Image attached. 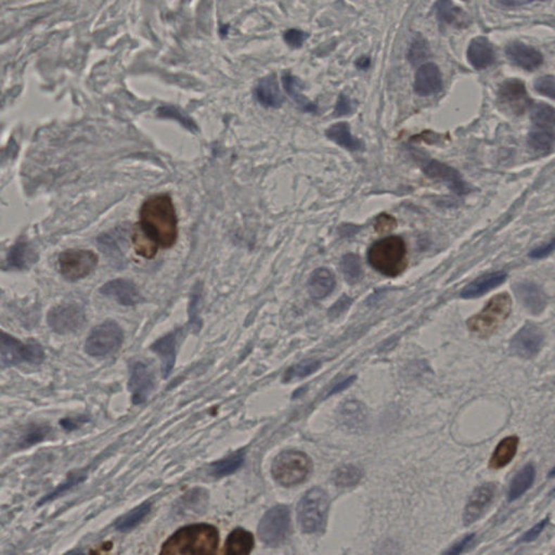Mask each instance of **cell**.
Segmentation results:
<instances>
[{"instance_id":"obj_1","label":"cell","mask_w":555,"mask_h":555,"mask_svg":"<svg viewBox=\"0 0 555 555\" xmlns=\"http://www.w3.org/2000/svg\"><path fill=\"white\" fill-rule=\"evenodd\" d=\"M139 226L160 249H170L178 239V217L168 194H156L140 208Z\"/></svg>"},{"instance_id":"obj_2","label":"cell","mask_w":555,"mask_h":555,"mask_svg":"<svg viewBox=\"0 0 555 555\" xmlns=\"http://www.w3.org/2000/svg\"><path fill=\"white\" fill-rule=\"evenodd\" d=\"M219 544L216 527L208 524L189 525L177 530L163 544L162 555H213Z\"/></svg>"},{"instance_id":"obj_3","label":"cell","mask_w":555,"mask_h":555,"mask_svg":"<svg viewBox=\"0 0 555 555\" xmlns=\"http://www.w3.org/2000/svg\"><path fill=\"white\" fill-rule=\"evenodd\" d=\"M405 240L391 235L375 241L368 251V261L375 270L386 277H397L408 266Z\"/></svg>"},{"instance_id":"obj_4","label":"cell","mask_w":555,"mask_h":555,"mask_svg":"<svg viewBox=\"0 0 555 555\" xmlns=\"http://www.w3.org/2000/svg\"><path fill=\"white\" fill-rule=\"evenodd\" d=\"M313 462L306 454L297 450H287L278 454L271 466V474L278 484L292 487L308 478Z\"/></svg>"},{"instance_id":"obj_5","label":"cell","mask_w":555,"mask_h":555,"mask_svg":"<svg viewBox=\"0 0 555 555\" xmlns=\"http://www.w3.org/2000/svg\"><path fill=\"white\" fill-rule=\"evenodd\" d=\"M511 311L512 299L508 293H500L492 297L480 313L470 317L466 325L474 335L489 337L508 319Z\"/></svg>"},{"instance_id":"obj_6","label":"cell","mask_w":555,"mask_h":555,"mask_svg":"<svg viewBox=\"0 0 555 555\" xmlns=\"http://www.w3.org/2000/svg\"><path fill=\"white\" fill-rule=\"evenodd\" d=\"M328 511L329 498L327 492L319 487L308 490L297 506V520L301 530L306 534L323 530L327 523Z\"/></svg>"},{"instance_id":"obj_7","label":"cell","mask_w":555,"mask_h":555,"mask_svg":"<svg viewBox=\"0 0 555 555\" xmlns=\"http://www.w3.org/2000/svg\"><path fill=\"white\" fill-rule=\"evenodd\" d=\"M0 359L7 366L39 365L45 359V351L37 342L23 343L0 330Z\"/></svg>"},{"instance_id":"obj_8","label":"cell","mask_w":555,"mask_h":555,"mask_svg":"<svg viewBox=\"0 0 555 555\" xmlns=\"http://www.w3.org/2000/svg\"><path fill=\"white\" fill-rule=\"evenodd\" d=\"M124 341V332L118 323L106 320L90 332L85 343V351L92 357L104 358L113 355Z\"/></svg>"},{"instance_id":"obj_9","label":"cell","mask_w":555,"mask_h":555,"mask_svg":"<svg viewBox=\"0 0 555 555\" xmlns=\"http://www.w3.org/2000/svg\"><path fill=\"white\" fill-rule=\"evenodd\" d=\"M99 257L90 249H66L58 257V268L68 281L82 280L96 269Z\"/></svg>"},{"instance_id":"obj_10","label":"cell","mask_w":555,"mask_h":555,"mask_svg":"<svg viewBox=\"0 0 555 555\" xmlns=\"http://www.w3.org/2000/svg\"><path fill=\"white\" fill-rule=\"evenodd\" d=\"M289 525L291 518L287 506L270 509L259 523L258 536L261 542L268 547L280 546L289 535Z\"/></svg>"},{"instance_id":"obj_11","label":"cell","mask_w":555,"mask_h":555,"mask_svg":"<svg viewBox=\"0 0 555 555\" xmlns=\"http://www.w3.org/2000/svg\"><path fill=\"white\" fill-rule=\"evenodd\" d=\"M498 104L506 113L520 116L530 108L532 99L528 96L524 82L512 78L502 82L499 88Z\"/></svg>"},{"instance_id":"obj_12","label":"cell","mask_w":555,"mask_h":555,"mask_svg":"<svg viewBox=\"0 0 555 555\" xmlns=\"http://www.w3.org/2000/svg\"><path fill=\"white\" fill-rule=\"evenodd\" d=\"M47 323L58 335H71L85 323V313L76 304H62L50 309Z\"/></svg>"},{"instance_id":"obj_13","label":"cell","mask_w":555,"mask_h":555,"mask_svg":"<svg viewBox=\"0 0 555 555\" xmlns=\"http://www.w3.org/2000/svg\"><path fill=\"white\" fill-rule=\"evenodd\" d=\"M544 343V331L534 323H527L513 337L510 349L514 355L530 359L540 353Z\"/></svg>"},{"instance_id":"obj_14","label":"cell","mask_w":555,"mask_h":555,"mask_svg":"<svg viewBox=\"0 0 555 555\" xmlns=\"http://www.w3.org/2000/svg\"><path fill=\"white\" fill-rule=\"evenodd\" d=\"M426 176L446 185L452 192L458 196H464L472 191L470 185L466 184L462 175L456 168L437 160H430L423 166Z\"/></svg>"},{"instance_id":"obj_15","label":"cell","mask_w":555,"mask_h":555,"mask_svg":"<svg viewBox=\"0 0 555 555\" xmlns=\"http://www.w3.org/2000/svg\"><path fill=\"white\" fill-rule=\"evenodd\" d=\"M156 386V374L154 369L144 361H136L130 367L128 387L132 393V402L140 405L148 399Z\"/></svg>"},{"instance_id":"obj_16","label":"cell","mask_w":555,"mask_h":555,"mask_svg":"<svg viewBox=\"0 0 555 555\" xmlns=\"http://www.w3.org/2000/svg\"><path fill=\"white\" fill-rule=\"evenodd\" d=\"M496 494L497 485L494 482L482 485L470 494L463 513V522L466 526L474 524L484 516L494 501Z\"/></svg>"},{"instance_id":"obj_17","label":"cell","mask_w":555,"mask_h":555,"mask_svg":"<svg viewBox=\"0 0 555 555\" xmlns=\"http://www.w3.org/2000/svg\"><path fill=\"white\" fill-rule=\"evenodd\" d=\"M100 293L113 299L123 306H135L142 301L138 287L132 281L126 279L108 281L100 287Z\"/></svg>"},{"instance_id":"obj_18","label":"cell","mask_w":555,"mask_h":555,"mask_svg":"<svg viewBox=\"0 0 555 555\" xmlns=\"http://www.w3.org/2000/svg\"><path fill=\"white\" fill-rule=\"evenodd\" d=\"M513 291L523 306L532 315H540L548 305V297L544 289L535 282H516L513 285Z\"/></svg>"},{"instance_id":"obj_19","label":"cell","mask_w":555,"mask_h":555,"mask_svg":"<svg viewBox=\"0 0 555 555\" xmlns=\"http://www.w3.org/2000/svg\"><path fill=\"white\" fill-rule=\"evenodd\" d=\"M506 54L511 63L527 72L535 71L544 63V56L538 49L520 42L509 44Z\"/></svg>"},{"instance_id":"obj_20","label":"cell","mask_w":555,"mask_h":555,"mask_svg":"<svg viewBox=\"0 0 555 555\" xmlns=\"http://www.w3.org/2000/svg\"><path fill=\"white\" fill-rule=\"evenodd\" d=\"M413 89L421 96L438 94L442 89V76L439 68L433 62L422 64L414 75Z\"/></svg>"},{"instance_id":"obj_21","label":"cell","mask_w":555,"mask_h":555,"mask_svg":"<svg viewBox=\"0 0 555 555\" xmlns=\"http://www.w3.org/2000/svg\"><path fill=\"white\" fill-rule=\"evenodd\" d=\"M468 62L475 70H485L496 61V51L488 38L478 36L470 40L468 48Z\"/></svg>"},{"instance_id":"obj_22","label":"cell","mask_w":555,"mask_h":555,"mask_svg":"<svg viewBox=\"0 0 555 555\" xmlns=\"http://www.w3.org/2000/svg\"><path fill=\"white\" fill-rule=\"evenodd\" d=\"M257 101L265 108H278L285 104V96L281 92L275 75L261 78L254 89Z\"/></svg>"},{"instance_id":"obj_23","label":"cell","mask_w":555,"mask_h":555,"mask_svg":"<svg viewBox=\"0 0 555 555\" xmlns=\"http://www.w3.org/2000/svg\"><path fill=\"white\" fill-rule=\"evenodd\" d=\"M337 281L331 270L327 268H318L311 273L308 279V293L313 299H323L329 297L335 289Z\"/></svg>"},{"instance_id":"obj_24","label":"cell","mask_w":555,"mask_h":555,"mask_svg":"<svg viewBox=\"0 0 555 555\" xmlns=\"http://www.w3.org/2000/svg\"><path fill=\"white\" fill-rule=\"evenodd\" d=\"M506 279V273L504 271H496V273L482 275L462 289L461 297L475 299V297H482V295L489 292L490 289H496L499 285H501Z\"/></svg>"},{"instance_id":"obj_25","label":"cell","mask_w":555,"mask_h":555,"mask_svg":"<svg viewBox=\"0 0 555 555\" xmlns=\"http://www.w3.org/2000/svg\"><path fill=\"white\" fill-rule=\"evenodd\" d=\"M177 335L178 332H172L151 346V349L161 358L164 378H168L172 373L176 363Z\"/></svg>"},{"instance_id":"obj_26","label":"cell","mask_w":555,"mask_h":555,"mask_svg":"<svg viewBox=\"0 0 555 555\" xmlns=\"http://www.w3.org/2000/svg\"><path fill=\"white\" fill-rule=\"evenodd\" d=\"M282 85L283 89L285 90L287 94L292 98L293 101L297 104V106L301 108L303 112L306 113H317L318 106L311 100L307 99L306 96L303 94V82L297 76L289 73V71H285L282 74Z\"/></svg>"},{"instance_id":"obj_27","label":"cell","mask_w":555,"mask_h":555,"mask_svg":"<svg viewBox=\"0 0 555 555\" xmlns=\"http://www.w3.org/2000/svg\"><path fill=\"white\" fill-rule=\"evenodd\" d=\"M325 136L331 142H335L337 146L351 151V152H359L365 149L363 142L351 135L349 124L345 122L337 123V124L330 126L325 130Z\"/></svg>"},{"instance_id":"obj_28","label":"cell","mask_w":555,"mask_h":555,"mask_svg":"<svg viewBox=\"0 0 555 555\" xmlns=\"http://www.w3.org/2000/svg\"><path fill=\"white\" fill-rule=\"evenodd\" d=\"M520 439L516 436H509L499 442L492 458H490L489 468L492 470H500L508 466L516 456L518 449Z\"/></svg>"},{"instance_id":"obj_29","label":"cell","mask_w":555,"mask_h":555,"mask_svg":"<svg viewBox=\"0 0 555 555\" xmlns=\"http://www.w3.org/2000/svg\"><path fill=\"white\" fill-rule=\"evenodd\" d=\"M528 144L537 154H551L554 149V127L532 125L528 134Z\"/></svg>"},{"instance_id":"obj_30","label":"cell","mask_w":555,"mask_h":555,"mask_svg":"<svg viewBox=\"0 0 555 555\" xmlns=\"http://www.w3.org/2000/svg\"><path fill=\"white\" fill-rule=\"evenodd\" d=\"M535 478H536V468L534 464L527 463L526 466H523L511 480L508 492L509 501H514L530 489L534 484Z\"/></svg>"},{"instance_id":"obj_31","label":"cell","mask_w":555,"mask_h":555,"mask_svg":"<svg viewBox=\"0 0 555 555\" xmlns=\"http://www.w3.org/2000/svg\"><path fill=\"white\" fill-rule=\"evenodd\" d=\"M254 547V537L243 528L233 530L226 541V554L247 555L251 553Z\"/></svg>"},{"instance_id":"obj_32","label":"cell","mask_w":555,"mask_h":555,"mask_svg":"<svg viewBox=\"0 0 555 555\" xmlns=\"http://www.w3.org/2000/svg\"><path fill=\"white\" fill-rule=\"evenodd\" d=\"M132 245H134L135 252L139 256L144 257V258L151 259L154 258L160 247L154 242L152 239L142 230V227L138 224L135 225L132 228Z\"/></svg>"},{"instance_id":"obj_33","label":"cell","mask_w":555,"mask_h":555,"mask_svg":"<svg viewBox=\"0 0 555 555\" xmlns=\"http://www.w3.org/2000/svg\"><path fill=\"white\" fill-rule=\"evenodd\" d=\"M341 269L344 278L349 285H356L363 275V266L359 256L353 253L344 255L341 261Z\"/></svg>"},{"instance_id":"obj_34","label":"cell","mask_w":555,"mask_h":555,"mask_svg":"<svg viewBox=\"0 0 555 555\" xmlns=\"http://www.w3.org/2000/svg\"><path fill=\"white\" fill-rule=\"evenodd\" d=\"M363 478V472L357 466L351 464L339 466L333 474V480L337 487H354Z\"/></svg>"},{"instance_id":"obj_35","label":"cell","mask_w":555,"mask_h":555,"mask_svg":"<svg viewBox=\"0 0 555 555\" xmlns=\"http://www.w3.org/2000/svg\"><path fill=\"white\" fill-rule=\"evenodd\" d=\"M436 17L442 24H456L463 18L461 8L456 7L451 0H438L435 4Z\"/></svg>"},{"instance_id":"obj_36","label":"cell","mask_w":555,"mask_h":555,"mask_svg":"<svg viewBox=\"0 0 555 555\" xmlns=\"http://www.w3.org/2000/svg\"><path fill=\"white\" fill-rule=\"evenodd\" d=\"M151 504H142V506H137L134 510L130 511L126 516L116 522V530L120 532H128L135 527L138 526L144 520L149 513H150Z\"/></svg>"},{"instance_id":"obj_37","label":"cell","mask_w":555,"mask_h":555,"mask_svg":"<svg viewBox=\"0 0 555 555\" xmlns=\"http://www.w3.org/2000/svg\"><path fill=\"white\" fill-rule=\"evenodd\" d=\"M244 463V454L242 452L232 454L226 459L217 461L211 468V473L216 478H224L235 473Z\"/></svg>"},{"instance_id":"obj_38","label":"cell","mask_w":555,"mask_h":555,"mask_svg":"<svg viewBox=\"0 0 555 555\" xmlns=\"http://www.w3.org/2000/svg\"><path fill=\"white\" fill-rule=\"evenodd\" d=\"M320 367V361H318V360H303V361H301L299 363H297V365L289 368V369L285 372L283 381L291 382L293 381V380L303 379V378L308 377V375L313 374V372L319 370V368Z\"/></svg>"},{"instance_id":"obj_39","label":"cell","mask_w":555,"mask_h":555,"mask_svg":"<svg viewBox=\"0 0 555 555\" xmlns=\"http://www.w3.org/2000/svg\"><path fill=\"white\" fill-rule=\"evenodd\" d=\"M532 125H540V126H551L554 127L555 112L553 106L546 104H538L534 106L532 110Z\"/></svg>"},{"instance_id":"obj_40","label":"cell","mask_w":555,"mask_h":555,"mask_svg":"<svg viewBox=\"0 0 555 555\" xmlns=\"http://www.w3.org/2000/svg\"><path fill=\"white\" fill-rule=\"evenodd\" d=\"M158 116L163 118H173L178 120L180 124L191 132H196L197 124L189 116H185L182 111L175 106H162L158 108Z\"/></svg>"},{"instance_id":"obj_41","label":"cell","mask_w":555,"mask_h":555,"mask_svg":"<svg viewBox=\"0 0 555 555\" xmlns=\"http://www.w3.org/2000/svg\"><path fill=\"white\" fill-rule=\"evenodd\" d=\"M342 416L345 419L346 424L359 425L360 422L365 419V409L358 401L346 402L342 407Z\"/></svg>"},{"instance_id":"obj_42","label":"cell","mask_w":555,"mask_h":555,"mask_svg":"<svg viewBox=\"0 0 555 555\" xmlns=\"http://www.w3.org/2000/svg\"><path fill=\"white\" fill-rule=\"evenodd\" d=\"M428 52H430V48H428V43L423 36H416L412 40L411 46L408 51V59L412 64L419 63L428 57Z\"/></svg>"},{"instance_id":"obj_43","label":"cell","mask_w":555,"mask_h":555,"mask_svg":"<svg viewBox=\"0 0 555 555\" xmlns=\"http://www.w3.org/2000/svg\"><path fill=\"white\" fill-rule=\"evenodd\" d=\"M85 480V474L72 473L71 475L68 476V480H66L63 484L60 485L59 487L56 488L54 492H50V494H47L45 498H43V500L39 502V504H46V502L54 500V499L61 496L62 494L68 492V489H71V488H73L74 486H76V485H80V482H84Z\"/></svg>"},{"instance_id":"obj_44","label":"cell","mask_w":555,"mask_h":555,"mask_svg":"<svg viewBox=\"0 0 555 555\" xmlns=\"http://www.w3.org/2000/svg\"><path fill=\"white\" fill-rule=\"evenodd\" d=\"M27 255H30V252L25 243H18L8 256V261L11 266L20 268V267L25 266V263H27L30 258Z\"/></svg>"},{"instance_id":"obj_45","label":"cell","mask_w":555,"mask_h":555,"mask_svg":"<svg viewBox=\"0 0 555 555\" xmlns=\"http://www.w3.org/2000/svg\"><path fill=\"white\" fill-rule=\"evenodd\" d=\"M534 87L539 94L554 99L555 78L553 75H544L537 78Z\"/></svg>"},{"instance_id":"obj_46","label":"cell","mask_w":555,"mask_h":555,"mask_svg":"<svg viewBox=\"0 0 555 555\" xmlns=\"http://www.w3.org/2000/svg\"><path fill=\"white\" fill-rule=\"evenodd\" d=\"M283 38H285V43H287L289 47L299 48L303 46V44L305 43V40L308 38V34L303 31H299V30L292 29L285 32Z\"/></svg>"},{"instance_id":"obj_47","label":"cell","mask_w":555,"mask_h":555,"mask_svg":"<svg viewBox=\"0 0 555 555\" xmlns=\"http://www.w3.org/2000/svg\"><path fill=\"white\" fill-rule=\"evenodd\" d=\"M351 112H353V102L349 99V96H345L344 94H339L335 108V116H349Z\"/></svg>"},{"instance_id":"obj_48","label":"cell","mask_w":555,"mask_h":555,"mask_svg":"<svg viewBox=\"0 0 555 555\" xmlns=\"http://www.w3.org/2000/svg\"><path fill=\"white\" fill-rule=\"evenodd\" d=\"M351 303H353V299L351 297H346V295H343L337 303L333 305V306L330 308L329 311V316L331 318H337L339 316H341L342 313H345L347 309L349 308L351 306Z\"/></svg>"},{"instance_id":"obj_49","label":"cell","mask_w":555,"mask_h":555,"mask_svg":"<svg viewBox=\"0 0 555 555\" xmlns=\"http://www.w3.org/2000/svg\"><path fill=\"white\" fill-rule=\"evenodd\" d=\"M47 434L48 428H42V426L34 428L33 430H31V431L29 432V433L26 434L25 438H24L23 440L24 445H33V444H36V442L44 439Z\"/></svg>"},{"instance_id":"obj_50","label":"cell","mask_w":555,"mask_h":555,"mask_svg":"<svg viewBox=\"0 0 555 555\" xmlns=\"http://www.w3.org/2000/svg\"><path fill=\"white\" fill-rule=\"evenodd\" d=\"M549 524V518H544V520H541L540 523L538 524L535 525L532 527V530H528V532H525L524 536L520 538V542H532V541L536 540L538 538L539 535L541 532H544V528H546L547 525Z\"/></svg>"},{"instance_id":"obj_51","label":"cell","mask_w":555,"mask_h":555,"mask_svg":"<svg viewBox=\"0 0 555 555\" xmlns=\"http://www.w3.org/2000/svg\"><path fill=\"white\" fill-rule=\"evenodd\" d=\"M396 227V219L391 215L381 214L377 218V224H375V229L379 232H387V231L393 230Z\"/></svg>"},{"instance_id":"obj_52","label":"cell","mask_w":555,"mask_h":555,"mask_svg":"<svg viewBox=\"0 0 555 555\" xmlns=\"http://www.w3.org/2000/svg\"><path fill=\"white\" fill-rule=\"evenodd\" d=\"M474 539H475V535H468V536L462 538L459 542H456V544H454L449 550L446 551V553H447V554H460V553L466 551L470 544H473Z\"/></svg>"},{"instance_id":"obj_53","label":"cell","mask_w":555,"mask_h":555,"mask_svg":"<svg viewBox=\"0 0 555 555\" xmlns=\"http://www.w3.org/2000/svg\"><path fill=\"white\" fill-rule=\"evenodd\" d=\"M553 249H554V241L552 240L549 244L541 245L532 249L528 256L532 259L544 258L553 252Z\"/></svg>"},{"instance_id":"obj_54","label":"cell","mask_w":555,"mask_h":555,"mask_svg":"<svg viewBox=\"0 0 555 555\" xmlns=\"http://www.w3.org/2000/svg\"><path fill=\"white\" fill-rule=\"evenodd\" d=\"M535 1H551V0H499V3L504 7H522Z\"/></svg>"},{"instance_id":"obj_55","label":"cell","mask_w":555,"mask_h":555,"mask_svg":"<svg viewBox=\"0 0 555 555\" xmlns=\"http://www.w3.org/2000/svg\"><path fill=\"white\" fill-rule=\"evenodd\" d=\"M355 380L356 377L355 375H353V377L349 378V379H346L344 380V381L339 382L337 385H335V387L332 388V391L330 392L329 396L335 395V394L339 393V392L343 391V389H345V388L351 386Z\"/></svg>"},{"instance_id":"obj_56","label":"cell","mask_w":555,"mask_h":555,"mask_svg":"<svg viewBox=\"0 0 555 555\" xmlns=\"http://www.w3.org/2000/svg\"><path fill=\"white\" fill-rule=\"evenodd\" d=\"M370 64H371V60L369 57H361L356 62V66L359 70H367L369 68Z\"/></svg>"}]
</instances>
